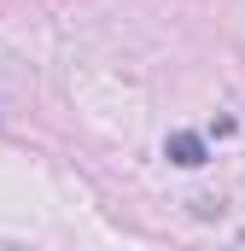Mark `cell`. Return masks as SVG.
Listing matches in <instances>:
<instances>
[{
  "instance_id": "cell-1",
  "label": "cell",
  "mask_w": 245,
  "mask_h": 251,
  "mask_svg": "<svg viewBox=\"0 0 245 251\" xmlns=\"http://www.w3.org/2000/svg\"><path fill=\"white\" fill-rule=\"evenodd\" d=\"M170 158H175L181 170H198V164H204V140L187 134V128H175V134H170Z\"/></svg>"
}]
</instances>
